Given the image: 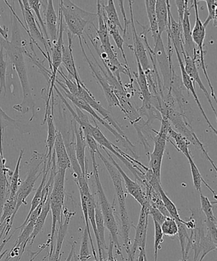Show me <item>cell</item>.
<instances>
[{"instance_id":"obj_33","label":"cell","mask_w":217,"mask_h":261,"mask_svg":"<svg viewBox=\"0 0 217 261\" xmlns=\"http://www.w3.org/2000/svg\"><path fill=\"white\" fill-rule=\"evenodd\" d=\"M188 162H189L191 173H192L193 176V184L194 186H195L196 190L199 192L200 194L202 193V192H201V184L204 183L205 184V185L207 187L209 190L213 193L214 198L216 199L215 191L213 190V189L210 188V186H209L205 180H204L203 176L201 175L200 171L199 170L197 166H196L195 163L194 162L192 157L188 158Z\"/></svg>"},{"instance_id":"obj_2","label":"cell","mask_w":217,"mask_h":261,"mask_svg":"<svg viewBox=\"0 0 217 261\" xmlns=\"http://www.w3.org/2000/svg\"><path fill=\"white\" fill-rule=\"evenodd\" d=\"M98 157L103 163L110 176L112 178L114 186L115 191L117 196V201H118L119 207L120 217H121L122 237L124 243V246L126 247V251L127 255L131 252V240H130L129 234L130 229H131V225H130L129 218L126 206V195L124 191L123 186H122V179L121 175L115 167V166L111 161L107 160L104 156L102 154L100 151L96 152Z\"/></svg>"},{"instance_id":"obj_16","label":"cell","mask_w":217,"mask_h":261,"mask_svg":"<svg viewBox=\"0 0 217 261\" xmlns=\"http://www.w3.org/2000/svg\"><path fill=\"white\" fill-rule=\"evenodd\" d=\"M130 9V14H131V25L132 28V37H133L134 46L128 45L130 49L133 51L134 55L137 56L140 61V65L142 66L143 70L145 73L147 74L151 71L150 65L147 55V48L145 47L144 42H142L141 38L138 35L134 25V19L133 15V10H132V4L133 2L128 1Z\"/></svg>"},{"instance_id":"obj_37","label":"cell","mask_w":217,"mask_h":261,"mask_svg":"<svg viewBox=\"0 0 217 261\" xmlns=\"http://www.w3.org/2000/svg\"><path fill=\"white\" fill-rule=\"evenodd\" d=\"M95 221L99 240L102 248V250L106 247L105 236H104V231H105V226H104V219L102 215L100 207L98 203H96L95 208Z\"/></svg>"},{"instance_id":"obj_57","label":"cell","mask_w":217,"mask_h":261,"mask_svg":"<svg viewBox=\"0 0 217 261\" xmlns=\"http://www.w3.org/2000/svg\"><path fill=\"white\" fill-rule=\"evenodd\" d=\"M0 109H1V107H0Z\"/></svg>"},{"instance_id":"obj_51","label":"cell","mask_w":217,"mask_h":261,"mask_svg":"<svg viewBox=\"0 0 217 261\" xmlns=\"http://www.w3.org/2000/svg\"><path fill=\"white\" fill-rule=\"evenodd\" d=\"M13 234H14V232L11 235H10L9 238L5 237L4 240H3V242L1 244H0V260L2 259V258L4 257V255L6 254L7 250L6 251H5L3 254H2V252L3 249H4V248L5 247V245H7V243L9 242V240L12 239V237L13 236Z\"/></svg>"},{"instance_id":"obj_24","label":"cell","mask_w":217,"mask_h":261,"mask_svg":"<svg viewBox=\"0 0 217 261\" xmlns=\"http://www.w3.org/2000/svg\"><path fill=\"white\" fill-rule=\"evenodd\" d=\"M53 148H55L56 166H58V170L66 172V170L71 168V162L63 135L59 130L56 135Z\"/></svg>"},{"instance_id":"obj_6","label":"cell","mask_w":217,"mask_h":261,"mask_svg":"<svg viewBox=\"0 0 217 261\" xmlns=\"http://www.w3.org/2000/svg\"><path fill=\"white\" fill-rule=\"evenodd\" d=\"M159 112L161 116H164L169 120L171 124H172L173 126L177 129L178 133L183 136V137L187 138L189 141L191 143H193L194 145L197 147L198 148L202 151L203 154L206 156L207 160L210 161V163L213 166L214 169L216 171V166L214 164L213 161L211 160L210 156L208 155L207 152H206L205 147L203 145V143L201 142V141L198 139L197 135L194 132L192 126H191L190 124H188L187 121L184 115L181 114L180 112H178L176 111L175 109L172 108L167 104H166L164 101H162L160 104L159 108Z\"/></svg>"},{"instance_id":"obj_19","label":"cell","mask_w":217,"mask_h":261,"mask_svg":"<svg viewBox=\"0 0 217 261\" xmlns=\"http://www.w3.org/2000/svg\"><path fill=\"white\" fill-rule=\"evenodd\" d=\"M103 150L105 151L106 154L108 155L111 162L113 164L115 167L118 170L122 178H123L127 193H128L130 195L133 197V198L139 202L140 205H144L147 201V196L146 193L143 191L142 187L140 186L139 184L137 183L136 181L131 180V179L127 176V174L124 172V171L122 170L119 164L117 163L114 158L110 154L108 151Z\"/></svg>"},{"instance_id":"obj_47","label":"cell","mask_w":217,"mask_h":261,"mask_svg":"<svg viewBox=\"0 0 217 261\" xmlns=\"http://www.w3.org/2000/svg\"><path fill=\"white\" fill-rule=\"evenodd\" d=\"M84 136H85L87 146L89 148V152H93L96 154V152L99 150L98 143L96 142L91 134H86Z\"/></svg>"},{"instance_id":"obj_46","label":"cell","mask_w":217,"mask_h":261,"mask_svg":"<svg viewBox=\"0 0 217 261\" xmlns=\"http://www.w3.org/2000/svg\"><path fill=\"white\" fill-rule=\"evenodd\" d=\"M148 214L150 215L152 217L153 221H156L160 226L167 219V217H165L159 210L150 204L149 201V204H148Z\"/></svg>"},{"instance_id":"obj_7","label":"cell","mask_w":217,"mask_h":261,"mask_svg":"<svg viewBox=\"0 0 217 261\" xmlns=\"http://www.w3.org/2000/svg\"><path fill=\"white\" fill-rule=\"evenodd\" d=\"M93 120L94 123H95V126L91 125L90 129H89V133H90L92 137L94 138V139L96 140V142L98 143V144L100 145L103 149L108 150L110 152L113 153L114 155L117 156V158L122 161V163L127 166V168L131 171L137 179H139L140 181H144L145 175H143V174H144V173L142 172V171L137 167V165L141 166V167L144 168L145 170L147 168L144 165H142V163L127 155V153L124 152L117 146L110 142L105 137V136L103 135V133L101 132V130L99 129L95 120Z\"/></svg>"},{"instance_id":"obj_31","label":"cell","mask_w":217,"mask_h":261,"mask_svg":"<svg viewBox=\"0 0 217 261\" xmlns=\"http://www.w3.org/2000/svg\"><path fill=\"white\" fill-rule=\"evenodd\" d=\"M147 14L150 22V32H152V36L154 38V43L156 42L158 37V27L155 14V4L156 0H147L145 2Z\"/></svg>"},{"instance_id":"obj_21","label":"cell","mask_w":217,"mask_h":261,"mask_svg":"<svg viewBox=\"0 0 217 261\" xmlns=\"http://www.w3.org/2000/svg\"><path fill=\"white\" fill-rule=\"evenodd\" d=\"M188 1L186 2L184 15L182 23V33L183 38V49L186 56L191 58L197 60V52L195 43L193 42L192 38V30H191V25L190 22L191 8L188 7Z\"/></svg>"},{"instance_id":"obj_55","label":"cell","mask_w":217,"mask_h":261,"mask_svg":"<svg viewBox=\"0 0 217 261\" xmlns=\"http://www.w3.org/2000/svg\"><path fill=\"white\" fill-rule=\"evenodd\" d=\"M73 256H74V259H74V261H77L78 257H77V255H76L75 252V253H74Z\"/></svg>"},{"instance_id":"obj_27","label":"cell","mask_w":217,"mask_h":261,"mask_svg":"<svg viewBox=\"0 0 217 261\" xmlns=\"http://www.w3.org/2000/svg\"><path fill=\"white\" fill-rule=\"evenodd\" d=\"M201 209L207 219V227L209 235L211 240L216 245V219L213 214V204L207 197L200 194Z\"/></svg>"},{"instance_id":"obj_34","label":"cell","mask_w":217,"mask_h":261,"mask_svg":"<svg viewBox=\"0 0 217 261\" xmlns=\"http://www.w3.org/2000/svg\"><path fill=\"white\" fill-rule=\"evenodd\" d=\"M159 193L160 194V199L162 201L163 204L167 210L170 216L172 217L177 222H183L182 219L180 218L179 214H178L177 206L173 203V202L168 198V196L166 194L164 190L162 188V186H160L159 189Z\"/></svg>"},{"instance_id":"obj_39","label":"cell","mask_w":217,"mask_h":261,"mask_svg":"<svg viewBox=\"0 0 217 261\" xmlns=\"http://www.w3.org/2000/svg\"><path fill=\"white\" fill-rule=\"evenodd\" d=\"M80 191V200H81V205L82 209H83L84 220H85L86 222V227L85 228L88 231L89 239L90 240L92 250H93V254L94 257V259H95L96 261H98V259H97L96 253L95 251V249H94L93 239H92L91 231H90V227H89V220L88 217V206H87V202H86V197L84 194L82 193V191Z\"/></svg>"},{"instance_id":"obj_9","label":"cell","mask_w":217,"mask_h":261,"mask_svg":"<svg viewBox=\"0 0 217 261\" xmlns=\"http://www.w3.org/2000/svg\"><path fill=\"white\" fill-rule=\"evenodd\" d=\"M45 155V154H40L37 152L33 153L27 177L24 181L20 184L17 192V204L13 219H14L20 206L22 204H27V202L25 200L34 188L36 181L43 173V170L40 172L39 170L41 165H42V163H44L46 160Z\"/></svg>"},{"instance_id":"obj_14","label":"cell","mask_w":217,"mask_h":261,"mask_svg":"<svg viewBox=\"0 0 217 261\" xmlns=\"http://www.w3.org/2000/svg\"><path fill=\"white\" fill-rule=\"evenodd\" d=\"M193 2V6L195 7V10L196 21L195 27H194L192 31V38L195 44L198 46L199 54H200L201 66L202 67L203 73L205 74L206 81L208 82V86L210 87L211 96L213 97V98L216 102L215 91H214L213 86L211 85L210 79L209 78L207 70H206L205 58H204L205 53H204L203 44L204 41L205 39L206 28L203 27V22H201L200 15H199L198 1L195 0V1Z\"/></svg>"},{"instance_id":"obj_29","label":"cell","mask_w":217,"mask_h":261,"mask_svg":"<svg viewBox=\"0 0 217 261\" xmlns=\"http://www.w3.org/2000/svg\"><path fill=\"white\" fill-rule=\"evenodd\" d=\"M155 14L158 27V35L162 37L163 32L167 31L168 25V7L167 1L156 0Z\"/></svg>"},{"instance_id":"obj_11","label":"cell","mask_w":217,"mask_h":261,"mask_svg":"<svg viewBox=\"0 0 217 261\" xmlns=\"http://www.w3.org/2000/svg\"><path fill=\"white\" fill-rule=\"evenodd\" d=\"M60 14V20H59V35L57 42L55 45L51 46L50 50L52 53V58H51V64L50 68L51 70L50 81L48 85L49 89L47 94V101H46L45 112L47 114L48 109L50 107V101L51 98L53 96V90L55 88L56 81V76L58 72L61 64H62V48L64 45L63 42V33L65 32V27L64 24V20L62 15V12L60 7L59 10Z\"/></svg>"},{"instance_id":"obj_30","label":"cell","mask_w":217,"mask_h":261,"mask_svg":"<svg viewBox=\"0 0 217 261\" xmlns=\"http://www.w3.org/2000/svg\"><path fill=\"white\" fill-rule=\"evenodd\" d=\"M49 196H48L47 200H46L45 203L43 204L42 212H41L39 216L38 217L37 221L35 222L34 229H33V231L29 239V242L30 243L31 245H32L33 243L34 242L36 237H37L38 234L42 231L43 227L44 226L46 219H47L48 214L49 213L50 211Z\"/></svg>"},{"instance_id":"obj_54","label":"cell","mask_w":217,"mask_h":261,"mask_svg":"<svg viewBox=\"0 0 217 261\" xmlns=\"http://www.w3.org/2000/svg\"><path fill=\"white\" fill-rule=\"evenodd\" d=\"M207 254H208L207 253H203L202 256H201L200 260L199 261H203L204 259V258H205L206 255Z\"/></svg>"},{"instance_id":"obj_38","label":"cell","mask_w":217,"mask_h":261,"mask_svg":"<svg viewBox=\"0 0 217 261\" xmlns=\"http://www.w3.org/2000/svg\"><path fill=\"white\" fill-rule=\"evenodd\" d=\"M28 3H29L31 9L33 10V12H35V15H37V17L38 20V22H39L38 24H40L39 25L41 29H42V31H43V34L45 35L44 37L46 42L47 43L48 47L50 48L51 45L50 40L49 38H48L47 29H46L45 22L43 21L42 16H41L40 9L41 6H42L41 1H39V0H28Z\"/></svg>"},{"instance_id":"obj_15","label":"cell","mask_w":217,"mask_h":261,"mask_svg":"<svg viewBox=\"0 0 217 261\" xmlns=\"http://www.w3.org/2000/svg\"><path fill=\"white\" fill-rule=\"evenodd\" d=\"M76 84H77L78 86L77 97L83 99L84 101H86L94 111L98 112L99 114H100L103 116L104 121L106 120L108 123L111 125L112 127L117 130L120 135L124 138H127L121 127L119 126V124L112 118L111 113L107 110L104 109L99 102L96 100L95 98H94L91 92L88 90V89L86 88V86L84 85V83H76Z\"/></svg>"},{"instance_id":"obj_42","label":"cell","mask_w":217,"mask_h":261,"mask_svg":"<svg viewBox=\"0 0 217 261\" xmlns=\"http://www.w3.org/2000/svg\"><path fill=\"white\" fill-rule=\"evenodd\" d=\"M206 5H207L208 10V16L205 21L203 23V27L205 28H207L209 23L211 20L213 21V27L216 28L217 19H216V0H205Z\"/></svg>"},{"instance_id":"obj_3","label":"cell","mask_w":217,"mask_h":261,"mask_svg":"<svg viewBox=\"0 0 217 261\" xmlns=\"http://www.w3.org/2000/svg\"><path fill=\"white\" fill-rule=\"evenodd\" d=\"M60 7L67 30L71 35L76 36L80 45H83L82 38L87 25L91 24L94 25V21L98 19V15L80 9L70 0L60 1Z\"/></svg>"},{"instance_id":"obj_4","label":"cell","mask_w":217,"mask_h":261,"mask_svg":"<svg viewBox=\"0 0 217 261\" xmlns=\"http://www.w3.org/2000/svg\"><path fill=\"white\" fill-rule=\"evenodd\" d=\"M92 161H93V173L94 179H95L96 186L97 189V194H98V204L100 207L102 215H103L104 226L108 229L110 234H111V239L113 241L114 245L117 247V252L119 255H121L122 260H124L123 255L122 254V249L121 245L119 241V230L117 226L116 218L114 215L113 208L111 204L109 203L104 193L103 186L99 178L98 166H97L95 153L90 152Z\"/></svg>"},{"instance_id":"obj_20","label":"cell","mask_w":217,"mask_h":261,"mask_svg":"<svg viewBox=\"0 0 217 261\" xmlns=\"http://www.w3.org/2000/svg\"><path fill=\"white\" fill-rule=\"evenodd\" d=\"M42 6L44 8L45 24L47 29L51 46L57 42L59 35V22L56 15L53 1H41ZM51 48V47H50Z\"/></svg>"},{"instance_id":"obj_45","label":"cell","mask_w":217,"mask_h":261,"mask_svg":"<svg viewBox=\"0 0 217 261\" xmlns=\"http://www.w3.org/2000/svg\"><path fill=\"white\" fill-rule=\"evenodd\" d=\"M154 261H157L158 252L160 245L163 242V235L160 226L156 221H154Z\"/></svg>"},{"instance_id":"obj_1","label":"cell","mask_w":217,"mask_h":261,"mask_svg":"<svg viewBox=\"0 0 217 261\" xmlns=\"http://www.w3.org/2000/svg\"><path fill=\"white\" fill-rule=\"evenodd\" d=\"M0 47L6 51L7 55L14 66L15 70L16 71L22 88L23 94L22 103L14 106L13 108L15 111L22 114L32 111L33 116L30 120V121H32L35 116L36 106L33 100L32 91H31L29 80H28L27 66L24 59V55L30 58V54L28 53L25 47H20L5 39L0 43Z\"/></svg>"},{"instance_id":"obj_50","label":"cell","mask_w":217,"mask_h":261,"mask_svg":"<svg viewBox=\"0 0 217 261\" xmlns=\"http://www.w3.org/2000/svg\"><path fill=\"white\" fill-rule=\"evenodd\" d=\"M114 244L112 239H111V242H110V247L108 252V258L106 261H117L116 257L114 255Z\"/></svg>"},{"instance_id":"obj_23","label":"cell","mask_w":217,"mask_h":261,"mask_svg":"<svg viewBox=\"0 0 217 261\" xmlns=\"http://www.w3.org/2000/svg\"><path fill=\"white\" fill-rule=\"evenodd\" d=\"M175 51L176 53H177L178 62H179L181 73H182V80L183 84L185 87V88L187 89L188 91H190L191 93H192L193 98L195 99L196 103H197L199 109L200 110L201 114L203 115L204 118H205V121L206 122H207L209 127H210V128L212 130L214 133H215V134L216 135V129H215V127L213 126V125L211 124L210 121H209L208 117L206 116L205 112L204 111L203 109V107L201 106L200 99L198 98L197 93H196V92L195 83H193L192 79L190 78V76H188L187 72H186L184 67V63L183 62L182 56H181L180 54L178 53V51L177 49H175Z\"/></svg>"},{"instance_id":"obj_49","label":"cell","mask_w":217,"mask_h":261,"mask_svg":"<svg viewBox=\"0 0 217 261\" xmlns=\"http://www.w3.org/2000/svg\"><path fill=\"white\" fill-rule=\"evenodd\" d=\"M117 2H118L120 8H121V13L124 19V28H123V37L122 38L124 39V38H126L127 30L128 29V25L131 24V20L127 19L126 12H125L124 7V1Z\"/></svg>"},{"instance_id":"obj_17","label":"cell","mask_w":217,"mask_h":261,"mask_svg":"<svg viewBox=\"0 0 217 261\" xmlns=\"http://www.w3.org/2000/svg\"><path fill=\"white\" fill-rule=\"evenodd\" d=\"M148 204H149V201L147 199L146 203L142 206L139 222H138L136 232H135L133 245H132L131 252L128 255V257L134 258L138 249L142 246H146L148 216H149V214H148Z\"/></svg>"},{"instance_id":"obj_41","label":"cell","mask_w":217,"mask_h":261,"mask_svg":"<svg viewBox=\"0 0 217 261\" xmlns=\"http://www.w3.org/2000/svg\"><path fill=\"white\" fill-rule=\"evenodd\" d=\"M7 63L5 60L4 48L0 47V93L4 90L5 96L7 93L6 75Z\"/></svg>"},{"instance_id":"obj_52","label":"cell","mask_w":217,"mask_h":261,"mask_svg":"<svg viewBox=\"0 0 217 261\" xmlns=\"http://www.w3.org/2000/svg\"><path fill=\"white\" fill-rule=\"evenodd\" d=\"M8 32H9V29L7 28L2 27L1 25H0V34H1L2 37L4 38L5 40H8Z\"/></svg>"},{"instance_id":"obj_18","label":"cell","mask_w":217,"mask_h":261,"mask_svg":"<svg viewBox=\"0 0 217 261\" xmlns=\"http://www.w3.org/2000/svg\"><path fill=\"white\" fill-rule=\"evenodd\" d=\"M80 47L82 50H83L84 57H85L86 60L88 61L89 67H90L94 77H96L98 84H99V85L101 87L104 96H105L107 103H108L109 108H112V107H119L121 111L122 108L121 105H120L118 99H117L116 94L114 93L113 88H112V86L110 85L108 82L107 81L104 75H102L98 70H97L96 66L94 65V64L92 63L90 60H89L88 56L86 55L85 50H84L83 45H80Z\"/></svg>"},{"instance_id":"obj_12","label":"cell","mask_w":217,"mask_h":261,"mask_svg":"<svg viewBox=\"0 0 217 261\" xmlns=\"http://www.w3.org/2000/svg\"><path fill=\"white\" fill-rule=\"evenodd\" d=\"M56 80H57L56 81V83L61 87L64 93H65V96L67 97V98L70 99L71 102H72L75 107H77V108L81 110V111L83 110V111H86L90 114L93 119L97 120L99 123L103 125L104 127H105L109 132H111L112 134L114 135V137L116 138L117 142H121L122 145H124L125 147L128 148V149L131 150L132 153H133V154L134 155V153L132 152V150H131L132 149L131 148V147H134V145L132 144L131 142H130L128 138H124L122 137V135H120L117 130H115L113 127L108 123V122H106V121H104L103 119L101 118L100 116H98V114H96V112L91 108L90 106H89L86 101H84L83 99L79 98V97L73 95L72 94H71L70 92L68 91V89H66L65 86L64 85L63 83L58 81V79H56Z\"/></svg>"},{"instance_id":"obj_36","label":"cell","mask_w":217,"mask_h":261,"mask_svg":"<svg viewBox=\"0 0 217 261\" xmlns=\"http://www.w3.org/2000/svg\"><path fill=\"white\" fill-rule=\"evenodd\" d=\"M24 150L22 149L20 150V154L18 158L16 166H15V170L12 173L11 177V181L10 184V198H14L16 196L17 192L20 186L19 171L20 164L21 163L22 158L24 155Z\"/></svg>"},{"instance_id":"obj_22","label":"cell","mask_w":217,"mask_h":261,"mask_svg":"<svg viewBox=\"0 0 217 261\" xmlns=\"http://www.w3.org/2000/svg\"><path fill=\"white\" fill-rule=\"evenodd\" d=\"M52 109L48 110L47 114L45 115L44 120H43V125L47 122L48 126V135L47 141H46V148H47V153H46L45 160L47 161V167L46 170L49 171L51 168V161L53 154V147L57 135L58 130L56 129L55 121H53V100H52Z\"/></svg>"},{"instance_id":"obj_26","label":"cell","mask_w":217,"mask_h":261,"mask_svg":"<svg viewBox=\"0 0 217 261\" xmlns=\"http://www.w3.org/2000/svg\"><path fill=\"white\" fill-rule=\"evenodd\" d=\"M66 32H67L68 35V45L67 47L65 45L63 46L62 64L76 83H78L82 81L78 75V71L76 70L75 61H74L72 50V35L68 30H66Z\"/></svg>"},{"instance_id":"obj_56","label":"cell","mask_w":217,"mask_h":261,"mask_svg":"<svg viewBox=\"0 0 217 261\" xmlns=\"http://www.w3.org/2000/svg\"><path fill=\"white\" fill-rule=\"evenodd\" d=\"M11 256H10V254H8L7 257H6V259H5L4 261H9L10 259H11Z\"/></svg>"},{"instance_id":"obj_13","label":"cell","mask_w":217,"mask_h":261,"mask_svg":"<svg viewBox=\"0 0 217 261\" xmlns=\"http://www.w3.org/2000/svg\"><path fill=\"white\" fill-rule=\"evenodd\" d=\"M152 53H149L154 57L155 63L156 61L161 71L163 81L162 89H167L168 93H172V88L176 76L173 66L170 65L168 55L166 53L164 43H163L162 37L158 35L156 42H155L154 49Z\"/></svg>"},{"instance_id":"obj_53","label":"cell","mask_w":217,"mask_h":261,"mask_svg":"<svg viewBox=\"0 0 217 261\" xmlns=\"http://www.w3.org/2000/svg\"><path fill=\"white\" fill-rule=\"evenodd\" d=\"M75 245L76 242H73L72 245H71V249L70 250V254H69L67 258H66L65 261H71V259H72L74 253H75Z\"/></svg>"},{"instance_id":"obj_44","label":"cell","mask_w":217,"mask_h":261,"mask_svg":"<svg viewBox=\"0 0 217 261\" xmlns=\"http://www.w3.org/2000/svg\"><path fill=\"white\" fill-rule=\"evenodd\" d=\"M89 240L88 232L85 228L84 231L83 240H82L81 243L80 254H79L78 257L80 261H88L91 257L89 249Z\"/></svg>"},{"instance_id":"obj_5","label":"cell","mask_w":217,"mask_h":261,"mask_svg":"<svg viewBox=\"0 0 217 261\" xmlns=\"http://www.w3.org/2000/svg\"><path fill=\"white\" fill-rule=\"evenodd\" d=\"M65 174L58 171L56 173L50 194V210L52 211V231L47 245H51L49 257L53 254V240H55L57 225L63 222L64 201H65Z\"/></svg>"},{"instance_id":"obj_40","label":"cell","mask_w":217,"mask_h":261,"mask_svg":"<svg viewBox=\"0 0 217 261\" xmlns=\"http://www.w3.org/2000/svg\"><path fill=\"white\" fill-rule=\"evenodd\" d=\"M163 235L167 237H174L178 234V227L177 222L172 217H168L160 225Z\"/></svg>"},{"instance_id":"obj_25","label":"cell","mask_w":217,"mask_h":261,"mask_svg":"<svg viewBox=\"0 0 217 261\" xmlns=\"http://www.w3.org/2000/svg\"><path fill=\"white\" fill-rule=\"evenodd\" d=\"M183 58H184L185 61V70L186 72L188 74V75L190 76V78L192 79L193 83H196L198 84L200 88L202 90L203 93L205 94L206 98L208 101L209 104L211 107V109L213 110L214 114L216 117V112L215 107L213 106L212 102H211L210 95H209L207 89L204 86L202 81L200 78V73H199L198 69L196 66V60L195 59L191 58L186 56L185 53L182 54Z\"/></svg>"},{"instance_id":"obj_48","label":"cell","mask_w":217,"mask_h":261,"mask_svg":"<svg viewBox=\"0 0 217 261\" xmlns=\"http://www.w3.org/2000/svg\"><path fill=\"white\" fill-rule=\"evenodd\" d=\"M187 1L185 0H176L175 1L176 5L177 7L178 13V23L180 25H182L183 15H184L185 5Z\"/></svg>"},{"instance_id":"obj_28","label":"cell","mask_w":217,"mask_h":261,"mask_svg":"<svg viewBox=\"0 0 217 261\" xmlns=\"http://www.w3.org/2000/svg\"><path fill=\"white\" fill-rule=\"evenodd\" d=\"M75 135L76 138V143L75 145V152L76 160H77L79 165L80 166L82 171L84 175L86 176V148L87 143L85 136H84L83 129L79 126L77 128L75 122Z\"/></svg>"},{"instance_id":"obj_8","label":"cell","mask_w":217,"mask_h":261,"mask_svg":"<svg viewBox=\"0 0 217 261\" xmlns=\"http://www.w3.org/2000/svg\"><path fill=\"white\" fill-rule=\"evenodd\" d=\"M19 3L20 9H21L23 16H24V21L26 28L24 25L23 28L26 31L28 35L30 38V45L32 48L33 53L35 51L33 47V43H35L38 46V48L42 53L45 58L47 59L49 65L51 64V58L49 51H48V44L43 36L42 29L38 24V21L36 20L34 15L32 12V9L30 7L28 0H22V1H18Z\"/></svg>"},{"instance_id":"obj_10","label":"cell","mask_w":217,"mask_h":261,"mask_svg":"<svg viewBox=\"0 0 217 261\" xmlns=\"http://www.w3.org/2000/svg\"><path fill=\"white\" fill-rule=\"evenodd\" d=\"M162 116L161 125L159 132H153L156 133L154 138V148L152 153L150 154L149 169L151 170L153 175L158 180L160 181V171H161V166L163 156L167 147V142L169 140L168 137V130L172 126L170 122L167 117Z\"/></svg>"},{"instance_id":"obj_43","label":"cell","mask_w":217,"mask_h":261,"mask_svg":"<svg viewBox=\"0 0 217 261\" xmlns=\"http://www.w3.org/2000/svg\"><path fill=\"white\" fill-rule=\"evenodd\" d=\"M178 227V235L179 238V241L182 250V258L184 257L186 247H187V242L189 237H188L187 227L185 226L186 222H177Z\"/></svg>"},{"instance_id":"obj_35","label":"cell","mask_w":217,"mask_h":261,"mask_svg":"<svg viewBox=\"0 0 217 261\" xmlns=\"http://www.w3.org/2000/svg\"><path fill=\"white\" fill-rule=\"evenodd\" d=\"M101 4L104 11L105 12L107 20L116 25L123 32V28H122L121 22H120L119 15L117 14L116 8L115 7L114 1L108 0L106 5H104V1H101Z\"/></svg>"},{"instance_id":"obj_32","label":"cell","mask_w":217,"mask_h":261,"mask_svg":"<svg viewBox=\"0 0 217 261\" xmlns=\"http://www.w3.org/2000/svg\"><path fill=\"white\" fill-rule=\"evenodd\" d=\"M168 135L175 140L176 145H174L178 151L183 153L187 159L191 157L190 151L188 150L191 143L187 138L176 132L172 127L168 130Z\"/></svg>"}]
</instances>
